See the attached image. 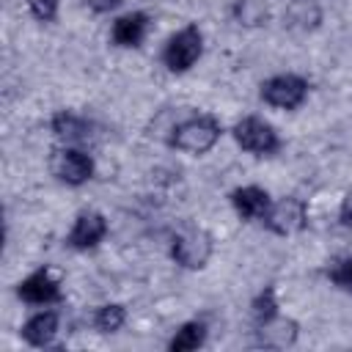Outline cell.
I'll return each instance as SVG.
<instances>
[{
	"instance_id": "22",
	"label": "cell",
	"mask_w": 352,
	"mask_h": 352,
	"mask_svg": "<svg viewBox=\"0 0 352 352\" xmlns=\"http://www.w3.org/2000/svg\"><path fill=\"white\" fill-rule=\"evenodd\" d=\"M338 220H341V226H346V228H352V190L344 195V201H341V209H338Z\"/></svg>"
},
{
	"instance_id": "23",
	"label": "cell",
	"mask_w": 352,
	"mask_h": 352,
	"mask_svg": "<svg viewBox=\"0 0 352 352\" xmlns=\"http://www.w3.org/2000/svg\"><path fill=\"white\" fill-rule=\"evenodd\" d=\"M96 14H107V11H113V8H118L121 6V0H85Z\"/></svg>"
},
{
	"instance_id": "12",
	"label": "cell",
	"mask_w": 352,
	"mask_h": 352,
	"mask_svg": "<svg viewBox=\"0 0 352 352\" xmlns=\"http://www.w3.org/2000/svg\"><path fill=\"white\" fill-rule=\"evenodd\" d=\"M148 25H151L148 14H143V11H129V14H124V16H118V19L113 22L110 36H113V41H116L118 47H140L143 38H146V33H148Z\"/></svg>"
},
{
	"instance_id": "14",
	"label": "cell",
	"mask_w": 352,
	"mask_h": 352,
	"mask_svg": "<svg viewBox=\"0 0 352 352\" xmlns=\"http://www.w3.org/2000/svg\"><path fill=\"white\" fill-rule=\"evenodd\" d=\"M58 324H60V316L58 311H38L33 314L25 324H22V338L30 344V346H50L52 338L58 336Z\"/></svg>"
},
{
	"instance_id": "17",
	"label": "cell",
	"mask_w": 352,
	"mask_h": 352,
	"mask_svg": "<svg viewBox=\"0 0 352 352\" xmlns=\"http://www.w3.org/2000/svg\"><path fill=\"white\" fill-rule=\"evenodd\" d=\"M126 322V308L118 305V302H107V305H99L91 316V324L96 327V333H118Z\"/></svg>"
},
{
	"instance_id": "4",
	"label": "cell",
	"mask_w": 352,
	"mask_h": 352,
	"mask_svg": "<svg viewBox=\"0 0 352 352\" xmlns=\"http://www.w3.org/2000/svg\"><path fill=\"white\" fill-rule=\"evenodd\" d=\"M231 132H234V140L239 143V148H245L256 157H267L280 148V138H278L275 126L258 116H245L242 121L234 124Z\"/></svg>"
},
{
	"instance_id": "3",
	"label": "cell",
	"mask_w": 352,
	"mask_h": 352,
	"mask_svg": "<svg viewBox=\"0 0 352 352\" xmlns=\"http://www.w3.org/2000/svg\"><path fill=\"white\" fill-rule=\"evenodd\" d=\"M201 55H204V36H201L198 25H184L182 30H176L168 38V44L162 50V63L168 72L184 74L198 63Z\"/></svg>"
},
{
	"instance_id": "19",
	"label": "cell",
	"mask_w": 352,
	"mask_h": 352,
	"mask_svg": "<svg viewBox=\"0 0 352 352\" xmlns=\"http://www.w3.org/2000/svg\"><path fill=\"white\" fill-rule=\"evenodd\" d=\"M234 16L239 19V25H248V28H256L267 19V6L261 0H236L234 6Z\"/></svg>"
},
{
	"instance_id": "18",
	"label": "cell",
	"mask_w": 352,
	"mask_h": 352,
	"mask_svg": "<svg viewBox=\"0 0 352 352\" xmlns=\"http://www.w3.org/2000/svg\"><path fill=\"white\" fill-rule=\"evenodd\" d=\"M250 316H253V324H256V327L264 324V322H270L272 316H278V297H275V289H272V286H264V289L253 297V302H250Z\"/></svg>"
},
{
	"instance_id": "6",
	"label": "cell",
	"mask_w": 352,
	"mask_h": 352,
	"mask_svg": "<svg viewBox=\"0 0 352 352\" xmlns=\"http://www.w3.org/2000/svg\"><path fill=\"white\" fill-rule=\"evenodd\" d=\"M308 96V80L300 74H275L261 82V99L270 107L297 110Z\"/></svg>"
},
{
	"instance_id": "16",
	"label": "cell",
	"mask_w": 352,
	"mask_h": 352,
	"mask_svg": "<svg viewBox=\"0 0 352 352\" xmlns=\"http://www.w3.org/2000/svg\"><path fill=\"white\" fill-rule=\"evenodd\" d=\"M204 341H206V324L204 322H184L173 333V338L168 341V349L170 352H192V349L204 346Z\"/></svg>"
},
{
	"instance_id": "2",
	"label": "cell",
	"mask_w": 352,
	"mask_h": 352,
	"mask_svg": "<svg viewBox=\"0 0 352 352\" xmlns=\"http://www.w3.org/2000/svg\"><path fill=\"white\" fill-rule=\"evenodd\" d=\"M212 236L198 226H184L170 239V258L184 270H204L212 258Z\"/></svg>"
},
{
	"instance_id": "7",
	"label": "cell",
	"mask_w": 352,
	"mask_h": 352,
	"mask_svg": "<svg viewBox=\"0 0 352 352\" xmlns=\"http://www.w3.org/2000/svg\"><path fill=\"white\" fill-rule=\"evenodd\" d=\"M272 234L278 236H289V234H297L305 228L308 223V206L302 198L297 195H283L280 201H275L267 212V217L261 220Z\"/></svg>"
},
{
	"instance_id": "15",
	"label": "cell",
	"mask_w": 352,
	"mask_h": 352,
	"mask_svg": "<svg viewBox=\"0 0 352 352\" xmlns=\"http://www.w3.org/2000/svg\"><path fill=\"white\" fill-rule=\"evenodd\" d=\"M322 22V8L316 0H292L283 14V25L292 30H314Z\"/></svg>"
},
{
	"instance_id": "5",
	"label": "cell",
	"mask_w": 352,
	"mask_h": 352,
	"mask_svg": "<svg viewBox=\"0 0 352 352\" xmlns=\"http://www.w3.org/2000/svg\"><path fill=\"white\" fill-rule=\"evenodd\" d=\"M50 170L58 182L69 187H80L94 176V160L74 146H60L50 154Z\"/></svg>"
},
{
	"instance_id": "1",
	"label": "cell",
	"mask_w": 352,
	"mask_h": 352,
	"mask_svg": "<svg viewBox=\"0 0 352 352\" xmlns=\"http://www.w3.org/2000/svg\"><path fill=\"white\" fill-rule=\"evenodd\" d=\"M170 146L184 151V154H206L223 135V126L214 116H190L184 121H179L170 129Z\"/></svg>"
},
{
	"instance_id": "21",
	"label": "cell",
	"mask_w": 352,
	"mask_h": 352,
	"mask_svg": "<svg viewBox=\"0 0 352 352\" xmlns=\"http://www.w3.org/2000/svg\"><path fill=\"white\" fill-rule=\"evenodd\" d=\"M28 8L33 14V19H38V22L58 19V0H28Z\"/></svg>"
},
{
	"instance_id": "8",
	"label": "cell",
	"mask_w": 352,
	"mask_h": 352,
	"mask_svg": "<svg viewBox=\"0 0 352 352\" xmlns=\"http://www.w3.org/2000/svg\"><path fill=\"white\" fill-rule=\"evenodd\" d=\"M16 297L28 305H50V302H60V283L58 278L50 272V267H38L36 272H30L25 280H19L16 286Z\"/></svg>"
},
{
	"instance_id": "13",
	"label": "cell",
	"mask_w": 352,
	"mask_h": 352,
	"mask_svg": "<svg viewBox=\"0 0 352 352\" xmlns=\"http://www.w3.org/2000/svg\"><path fill=\"white\" fill-rule=\"evenodd\" d=\"M50 126H52L55 138L63 140L66 146H69V143H88L91 129H94L88 118H82V116H77V113H72V110H58V113L52 116Z\"/></svg>"
},
{
	"instance_id": "11",
	"label": "cell",
	"mask_w": 352,
	"mask_h": 352,
	"mask_svg": "<svg viewBox=\"0 0 352 352\" xmlns=\"http://www.w3.org/2000/svg\"><path fill=\"white\" fill-rule=\"evenodd\" d=\"M297 333H300L297 322L278 314L270 322L256 327V344L258 346H270V349H286V346H292L297 341Z\"/></svg>"
},
{
	"instance_id": "9",
	"label": "cell",
	"mask_w": 352,
	"mask_h": 352,
	"mask_svg": "<svg viewBox=\"0 0 352 352\" xmlns=\"http://www.w3.org/2000/svg\"><path fill=\"white\" fill-rule=\"evenodd\" d=\"M107 234V220L102 212L96 209H82L77 217H74V226L66 236V245L74 248V250H91L96 248Z\"/></svg>"
},
{
	"instance_id": "20",
	"label": "cell",
	"mask_w": 352,
	"mask_h": 352,
	"mask_svg": "<svg viewBox=\"0 0 352 352\" xmlns=\"http://www.w3.org/2000/svg\"><path fill=\"white\" fill-rule=\"evenodd\" d=\"M327 278H330V283H336L338 289L352 292V256L333 261V267H327Z\"/></svg>"
},
{
	"instance_id": "10",
	"label": "cell",
	"mask_w": 352,
	"mask_h": 352,
	"mask_svg": "<svg viewBox=\"0 0 352 352\" xmlns=\"http://www.w3.org/2000/svg\"><path fill=\"white\" fill-rule=\"evenodd\" d=\"M231 206L236 209V214L245 220V223H253V220H264L272 201H270V192L256 187V184H248V187H236L231 192Z\"/></svg>"
}]
</instances>
